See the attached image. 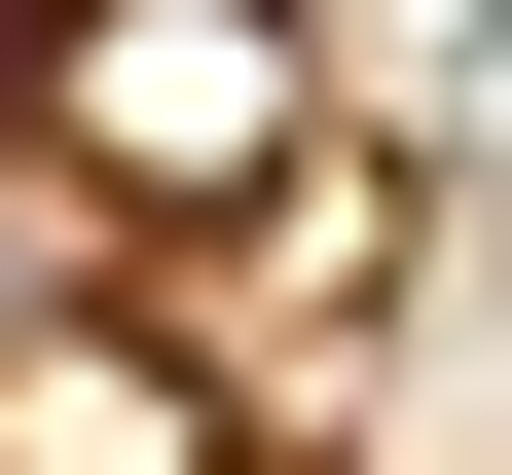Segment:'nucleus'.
Returning a JSON list of instances; mask_svg holds the SVG:
<instances>
[{
    "label": "nucleus",
    "mask_w": 512,
    "mask_h": 475,
    "mask_svg": "<svg viewBox=\"0 0 512 475\" xmlns=\"http://www.w3.org/2000/svg\"><path fill=\"white\" fill-rule=\"evenodd\" d=\"M293 147H330V37L293 0H37V183L74 220H220Z\"/></svg>",
    "instance_id": "f257e3e1"
},
{
    "label": "nucleus",
    "mask_w": 512,
    "mask_h": 475,
    "mask_svg": "<svg viewBox=\"0 0 512 475\" xmlns=\"http://www.w3.org/2000/svg\"><path fill=\"white\" fill-rule=\"evenodd\" d=\"M74 256H110V220H74V183H37V147H0V366L74 329Z\"/></svg>",
    "instance_id": "f03ea898"
},
{
    "label": "nucleus",
    "mask_w": 512,
    "mask_h": 475,
    "mask_svg": "<svg viewBox=\"0 0 512 475\" xmlns=\"http://www.w3.org/2000/svg\"><path fill=\"white\" fill-rule=\"evenodd\" d=\"M0 147H37V0H0Z\"/></svg>",
    "instance_id": "7ed1b4c3"
}]
</instances>
